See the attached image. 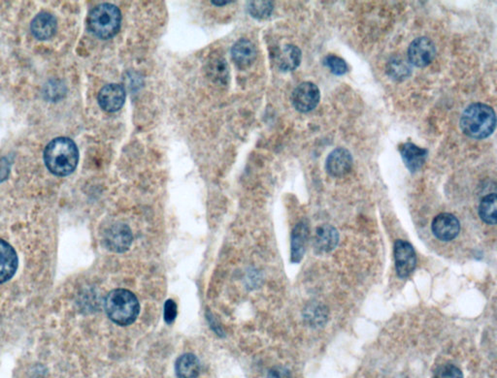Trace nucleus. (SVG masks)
Wrapping results in <instances>:
<instances>
[{
	"mask_svg": "<svg viewBox=\"0 0 497 378\" xmlns=\"http://www.w3.org/2000/svg\"><path fill=\"white\" fill-rule=\"evenodd\" d=\"M4 160L5 159L0 160V182L6 180L9 174L10 165H8V162L4 161Z\"/></svg>",
	"mask_w": 497,
	"mask_h": 378,
	"instance_id": "nucleus-28",
	"label": "nucleus"
},
{
	"mask_svg": "<svg viewBox=\"0 0 497 378\" xmlns=\"http://www.w3.org/2000/svg\"><path fill=\"white\" fill-rule=\"evenodd\" d=\"M434 378H463V375L456 365L446 364L436 370Z\"/></svg>",
	"mask_w": 497,
	"mask_h": 378,
	"instance_id": "nucleus-25",
	"label": "nucleus"
},
{
	"mask_svg": "<svg viewBox=\"0 0 497 378\" xmlns=\"http://www.w3.org/2000/svg\"><path fill=\"white\" fill-rule=\"evenodd\" d=\"M177 317V305L173 300H168L164 305V320L167 324H171Z\"/></svg>",
	"mask_w": 497,
	"mask_h": 378,
	"instance_id": "nucleus-26",
	"label": "nucleus"
},
{
	"mask_svg": "<svg viewBox=\"0 0 497 378\" xmlns=\"http://www.w3.org/2000/svg\"><path fill=\"white\" fill-rule=\"evenodd\" d=\"M31 29L35 38L39 40L51 39L56 34L57 29L56 17L47 12L40 13L31 22Z\"/></svg>",
	"mask_w": 497,
	"mask_h": 378,
	"instance_id": "nucleus-17",
	"label": "nucleus"
},
{
	"mask_svg": "<svg viewBox=\"0 0 497 378\" xmlns=\"http://www.w3.org/2000/svg\"><path fill=\"white\" fill-rule=\"evenodd\" d=\"M353 163L351 152L344 147H337L327 157L326 169L331 176L341 177L351 171Z\"/></svg>",
	"mask_w": 497,
	"mask_h": 378,
	"instance_id": "nucleus-11",
	"label": "nucleus"
},
{
	"mask_svg": "<svg viewBox=\"0 0 497 378\" xmlns=\"http://www.w3.org/2000/svg\"><path fill=\"white\" fill-rule=\"evenodd\" d=\"M321 99L319 87L311 82H301L291 94V103L297 111L308 112L318 106Z\"/></svg>",
	"mask_w": 497,
	"mask_h": 378,
	"instance_id": "nucleus-6",
	"label": "nucleus"
},
{
	"mask_svg": "<svg viewBox=\"0 0 497 378\" xmlns=\"http://www.w3.org/2000/svg\"><path fill=\"white\" fill-rule=\"evenodd\" d=\"M302 54L301 49L294 45H284L275 54V61L278 68L283 72H291L301 65Z\"/></svg>",
	"mask_w": 497,
	"mask_h": 378,
	"instance_id": "nucleus-16",
	"label": "nucleus"
},
{
	"mask_svg": "<svg viewBox=\"0 0 497 378\" xmlns=\"http://www.w3.org/2000/svg\"><path fill=\"white\" fill-rule=\"evenodd\" d=\"M309 239V226L306 222H299L291 233V259L294 263L301 262L307 247Z\"/></svg>",
	"mask_w": 497,
	"mask_h": 378,
	"instance_id": "nucleus-18",
	"label": "nucleus"
},
{
	"mask_svg": "<svg viewBox=\"0 0 497 378\" xmlns=\"http://www.w3.org/2000/svg\"><path fill=\"white\" fill-rule=\"evenodd\" d=\"M105 245L111 252L122 254L131 247L132 233L131 228L124 224H114L105 234Z\"/></svg>",
	"mask_w": 497,
	"mask_h": 378,
	"instance_id": "nucleus-8",
	"label": "nucleus"
},
{
	"mask_svg": "<svg viewBox=\"0 0 497 378\" xmlns=\"http://www.w3.org/2000/svg\"><path fill=\"white\" fill-rule=\"evenodd\" d=\"M496 194L487 195L482 199L479 206V215L487 224H496Z\"/></svg>",
	"mask_w": 497,
	"mask_h": 378,
	"instance_id": "nucleus-20",
	"label": "nucleus"
},
{
	"mask_svg": "<svg viewBox=\"0 0 497 378\" xmlns=\"http://www.w3.org/2000/svg\"><path fill=\"white\" fill-rule=\"evenodd\" d=\"M496 126V112L489 105H469L461 115V129L464 135L472 139H486L494 133Z\"/></svg>",
	"mask_w": 497,
	"mask_h": 378,
	"instance_id": "nucleus-2",
	"label": "nucleus"
},
{
	"mask_svg": "<svg viewBox=\"0 0 497 378\" xmlns=\"http://www.w3.org/2000/svg\"><path fill=\"white\" fill-rule=\"evenodd\" d=\"M175 372L178 378H196L201 372V363L194 354L187 353L177 359Z\"/></svg>",
	"mask_w": 497,
	"mask_h": 378,
	"instance_id": "nucleus-19",
	"label": "nucleus"
},
{
	"mask_svg": "<svg viewBox=\"0 0 497 378\" xmlns=\"http://www.w3.org/2000/svg\"><path fill=\"white\" fill-rule=\"evenodd\" d=\"M399 152L404 164L411 173H416L421 170L428 159V150L419 147L410 142L401 145Z\"/></svg>",
	"mask_w": 497,
	"mask_h": 378,
	"instance_id": "nucleus-12",
	"label": "nucleus"
},
{
	"mask_svg": "<svg viewBox=\"0 0 497 378\" xmlns=\"http://www.w3.org/2000/svg\"><path fill=\"white\" fill-rule=\"evenodd\" d=\"M231 59L238 68L247 69L257 59V49L248 39H240L231 49Z\"/></svg>",
	"mask_w": 497,
	"mask_h": 378,
	"instance_id": "nucleus-13",
	"label": "nucleus"
},
{
	"mask_svg": "<svg viewBox=\"0 0 497 378\" xmlns=\"http://www.w3.org/2000/svg\"><path fill=\"white\" fill-rule=\"evenodd\" d=\"M211 3L217 6H224V5L231 4V1H212Z\"/></svg>",
	"mask_w": 497,
	"mask_h": 378,
	"instance_id": "nucleus-29",
	"label": "nucleus"
},
{
	"mask_svg": "<svg viewBox=\"0 0 497 378\" xmlns=\"http://www.w3.org/2000/svg\"><path fill=\"white\" fill-rule=\"evenodd\" d=\"M122 24V13L116 5H97L87 16V29L97 38L108 40L118 34Z\"/></svg>",
	"mask_w": 497,
	"mask_h": 378,
	"instance_id": "nucleus-4",
	"label": "nucleus"
},
{
	"mask_svg": "<svg viewBox=\"0 0 497 378\" xmlns=\"http://www.w3.org/2000/svg\"><path fill=\"white\" fill-rule=\"evenodd\" d=\"M249 13L257 20L266 19L273 11V3L271 1H251L248 5Z\"/></svg>",
	"mask_w": 497,
	"mask_h": 378,
	"instance_id": "nucleus-23",
	"label": "nucleus"
},
{
	"mask_svg": "<svg viewBox=\"0 0 497 378\" xmlns=\"http://www.w3.org/2000/svg\"><path fill=\"white\" fill-rule=\"evenodd\" d=\"M267 378H291L288 370L282 367H275L269 372Z\"/></svg>",
	"mask_w": 497,
	"mask_h": 378,
	"instance_id": "nucleus-27",
	"label": "nucleus"
},
{
	"mask_svg": "<svg viewBox=\"0 0 497 378\" xmlns=\"http://www.w3.org/2000/svg\"><path fill=\"white\" fill-rule=\"evenodd\" d=\"M407 54H408L409 64L423 68L428 66L435 59V44L428 37H419L412 42Z\"/></svg>",
	"mask_w": 497,
	"mask_h": 378,
	"instance_id": "nucleus-5",
	"label": "nucleus"
},
{
	"mask_svg": "<svg viewBox=\"0 0 497 378\" xmlns=\"http://www.w3.org/2000/svg\"><path fill=\"white\" fill-rule=\"evenodd\" d=\"M207 70H208V75L212 81L221 85H226L229 81V68H227L226 62L224 59L215 57L214 59L209 61Z\"/></svg>",
	"mask_w": 497,
	"mask_h": 378,
	"instance_id": "nucleus-21",
	"label": "nucleus"
},
{
	"mask_svg": "<svg viewBox=\"0 0 497 378\" xmlns=\"http://www.w3.org/2000/svg\"><path fill=\"white\" fill-rule=\"evenodd\" d=\"M324 64L327 68L331 70L332 74L337 75V76H342V75L348 72V65H347L346 61L341 57L334 56V54L327 56L324 59Z\"/></svg>",
	"mask_w": 497,
	"mask_h": 378,
	"instance_id": "nucleus-24",
	"label": "nucleus"
},
{
	"mask_svg": "<svg viewBox=\"0 0 497 378\" xmlns=\"http://www.w3.org/2000/svg\"><path fill=\"white\" fill-rule=\"evenodd\" d=\"M394 259L396 274L401 279H407L416 269L417 255L408 242L398 240L394 244Z\"/></svg>",
	"mask_w": 497,
	"mask_h": 378,
	"instance_id": "nucleus-7",
	"label": "nucleus"
},
{
	"mask_svg": "<svg viewBox=\"0 0 497 378\" xmlns=\"http://www.w3.org/2000/svg\"><path fill=\"white\" fill-rule=\"evenodd\" d=\"M338 242L339 234L336 228L329 224L322 225L315 234V250L319 254H327L336 249Z\"/></svg>",
	"mask_w": 497,
	"mask_h": 378,
	"instance_id": "nucleus-15",
	"label": "nucleus"
},
{
	"mask_svg": "<svg viewBox=\"0 0 497 378\" xmlns=\"http://www.w3.org/2000/svg\"><path fill=\"white\" fill-rule=\"evenodd\" d=\"M387 72L394 80H404L410 76V65L401 57H394L387 65Z\"/></svg>",
	"mask_w": 497,
	"mask_h": 378,
	"instance_id": "nucleus-22",
	"label": "nucleus"
},
{
	"mask_svg": "<svg viewBox=\"0 0 497 378\" xmlns=\"http://www.w3.org/2000/svg\"><path fill=\"white\" fill-rule=\"evenodd\" d=\"M126 89L121 85L109 84L102 87L97 96L99 106L105 112H118L126 102Z\"/></svg>",
	"mask_w": 497,
	"mask_h": 378,
	"instance_id": "nucleus-10",
	"label": "nucleus"
},
{
	"mask_svg": "<svg viewBox=\"0 0 497 378\" xmlns=\"http://www.w3.org/2000/svg\"><path fill=\"white\" fill-rule=\"evenodd\" d=\"M105 312L110 319L120 326H127L136 321L140 312L138 300L127 289H115L105 298Z\"/></svg>",
	"mask_w": 497,
	"mask_h": 378,
	"instance_id": "nucleus-3",
	"label": "nucleus"
},
{
	"mask_svg": "<svg viewBox=\"0 0 497 378\" xmlns=\"http://www.w3.org/2000/svg\"><path fill=\"white\" fill-rule=\"evenodd\" d=\"M17 256L13 247L0 240V284L11 279L17 271Z\"/></svg>",
	"mask_w": 497,
	"mask_h": 378,
	"instance_id": "nucleus-14",
	"label": "nucleus"
},
{
	"mask_svg": "<svg viewBox=\"0 0 497 378\" xmlns=\"http://www.w3.org/2000/svg\"><path fill=\"white\" fill-rule=\"evenodd\" d=\"M432 233L437 239L443 242L453 241L461 231L459 220L454 215L444 212L437 215L432 221Z\"/></svg>",
	"mask_w": 497,
	"mask_h": 378,
	"instance_id": "nucleus-9",
	"label": "nucleus"
},
{
	"mask_svg": "<svg viewBox=\"0 0 497 378\" xmlns=\"http://www.w3.org/2000/svg\"><path fill=\"white\" fill-rule=\"evenodd\" d=\"M44 160L52 174L59 177L69 176L78 165V147L69 138H57L45 149Z\"/></svg>",
	"mask_w": 497,
	"mask_h": 378,
	"instance_id": "nucleus-1",
	"label": "nucleus"
}]
</instances>
